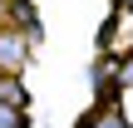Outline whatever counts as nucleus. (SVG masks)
I'll return each instance as SVG.
<instances>
[{
	"mask_svg": "<svg viewBox=\"0 0 133 128\" xmlns=\"http://www.w3.org/2000/svg\"><path fill=\"white\" fill-rule=\"evenodd\" d=\"M0 104L25 109V89H20V79H15V74H5V79H0Z\"/></svg>",
	"mask_w": 133,
	"mask_h": 128,
	"instance_id": "nucleus-2",
	"label": "nucleus"
},
{
	"mask_svg": "<svg viewBox=\"0 0 133 128\" xmlns=\"http://www.w3.org/2000/svg\"><path fill=\"white\" fill-rule=\"evenodd\" d=\"M20 59H25V35H15V30H10V35H0V69H5V74H15V69H20Z\"/></svg>",
	"mask_w": 133,
	"mask_h": 128,
	"instance_id": "nucleus-1",
	"label": "nucleus"
},
{
	"mask_svg": "<svg viewBox=\"0 0 133 128\" xmlns=\"http://www.w3.org/2000/svg\"><path fill=\"white\" fill-rule=\"evenodd\" d=\"M0 128H25V118H20L15 104H0Z\"/></svg>",
	"mask_w": 133,
	"mask_h": 128,
	"instance_id": "nucleus-3",
	"label": "nucleus"
},
{
	"mask_svg": "<svg viewBox=\"0 0 133 128\" xmlns=\"http://www.w3.org/2000/svg\"><path fill=\"white\" fill-rule=\"evenodd\" d=\"M94 128H128V123H123L118 113H104V118H99V123H94Z\"/></svg>",
	"mask_w": 133,
	"mask_h": 128,
	"instance_id": "nucleus-4",
	"label": "nucleus"
}]
</instances>
